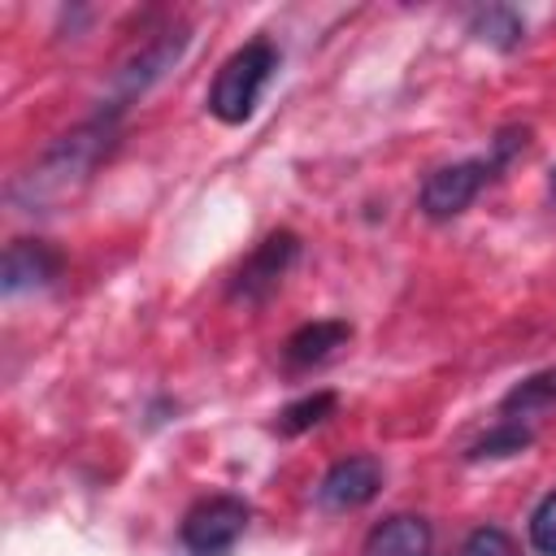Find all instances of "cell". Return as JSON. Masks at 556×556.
<instances>
[{
  "instance_id": "cell-7",
  "label": "cell",
  "mask_w": 556,
  "mask_h": 556,
  "mask_svg": "<svg viewBox=\"0 0 556 556\" xmlns=\"http://www.w3.org/2000/svg\"><path fill=\"white\" fill-rule=\"evenodd\" d=\"M382 491V460L374 456H348L339 465L326 469L321 486H317V500L334 513H352L361 504H369L374 495Z\"/></svg>"
},
{
  "instance_id": "cell-17",
  "label": "cell",
  "mask_w": 556,
  "mask_h": 556,
  "mask_svg": "<svg viewBox=\"0 0 556 556\" xmlns=\"http://www.w3.org/2000/svg\"><path fill=\"white\" fill-rule=\"evenodd\" d=\"M547 187H552V195H556V169H552V178H547Z\"/></svg>"
},
{
  "instance_id": "cell-14",
  "label": "cell",
  "mask_w": 556,
  "mask_h": 556,
  "mask_svg": "<svg viewBox=\"0 0 556 556\" xmlns=\"http://www.w3.org/2000/svg\"><path fill=\"white\" fill-rule=\"evenodd\" d=\"M521 447H530V430L517 426V421H504V426H495L491 434H482V439L469 447V456H473V460H486V456H513V452H521Z\"/></svg>"
},
{
  "instance_id": "cell-3",
  "label": "cell",
  "mask_w": 556,
  "mask_h": 556,
  "mask_svg": "<svg viewBox=\"0 0 556 556\" xmlns=\"http://www.w3.org/2000/svg\"><path fill=\"white\" fill-rule=\"evenodd\" d=\"M248 517H252V508L239 495H208L195 508H187L178 539L191 556H230L248 530Z\"/></svg>"
},
{
  "instance_id": "cell-12",
  "label": "cell",
  "mask_w": 556,
  "mask_h": 556,
  "mask_svg": "<svg viewBox=\"0 0 556 556\" xmlns=\"http://www.w3.org/2000/svg\"><path fill=\"white\" fill-rule=\"evenodd\" d=\"M334 391H313V395H304V400H295V404H287L282 413H278V430L282 434H304V430H313L317 421H326L330 413H334Z\"/></svg>"
},
{
  "instance_id": "cell-4",
  "label": "cell",
  "mask_w": 556,
  "mask_h": 556,
  "mask_svg": "<svg viewBox=\"0 0 556 556\" xmlns=\"http://www.w3.org/2000/svg\"><path fill=\"white\" fill-rule=\"evenodd\" d=\"M187 26H169V30H161L156 39H148L139 52H130L122 65H117V74H113V100H109V113H122L135 96H143L178 56H182V48H187Z\"/></svg>"
},
{
  "instance_id": "cell-6",
  "label": "cell",
  "mask_w": 556,
  "mask_h": 556,
  "mask_svg": "<svg viewBox=\"0 0 556 556\" xmlns=\"http://www.w3.org/2000/svg\"><path fill=\"white\" fill-rule=\"evenodd\" d=\"M491 161H456V165H443L434 169L426 182H421V213L434 217V222H447V217H460L473 195L482 191V182L491 178Z\"/></svg>"
},
{
  "instance_id": "cell-5",
  "label": "cell",
  "mask_w": 556,
  "mask_h": 556,
  "mask_svg": "<svg viewBox=\"0 0 556 556\" xmlns=\"http://www.w3.org/2000/svg\"><path fill=\"white\" fill-rule=\"evenodd\" d=\"M300 256V239L291 230H274L269 239L256 243V252L239 265L235 282H230V300H243V304H265L278 282L287 278V269L295 265Z\"/></svg>"
},
{
  "instance_id": "cell-9",
  "label": "cell",
  "mask_w": 556,
  "mask_h": 556,
  "mask_svg": "<svg viewBox=\"0 0 556 556\" xmlns=\"http://www.w3.org/2000/svg\"><path fill=\"white\" fill-rule=\"evenodd\" d=\"M361 556H430V526L413 513H395L365 534Z\"/></svg>"
},
{
  "instance_id": "cell-8",
  "label": "cell",
  "mask_w": 556,
  "mask_h": 556,
  "mask_svg": "<svg viewBox=\"0 0 556 556\" xmlns=\"http://www.w3.org/2000/svg\"><path fill=\"white\" fill-rule=\"evenodd\" d=\"M56 274H61V256L43 239H13L4 248V261H0V291L26 295V291L48 287Z\"/></svg>"
},
{
  "instance_id": "cell-10",
  "label": "cell",
  "mask_w": 556,
  "mask_h": 556,
  "mask_svg": "<svg viewBox=\"0 0 556 556\" xmlns=\"http://www.w3.org/2000/svg\"><path fill=\"white\" fill-rule=\"evenodd\" d=\"M352 339V326L348 321H308V326H300L287 343H282V356H287V365L291 369H308V365H317V361H326L334 348H343Z\"/></svg>"
},
{
  "instance_id": "cell-13",
  "label": "cell",
  "mask_w": 556,
  "mask_h": 556,
  "mask_svg": "<svg viewBox=\"0 0 556 556\" xmlns=\"http://www.w3.org/2000/svg\"><path fill=\"white\" fill-rule=\"evenodd\" d=\"M543 404H556V369H543V374H530L521 378L508 395H504V413H534Z\"/></svg>"
},
{
  "instance_id": "cell-1",
  "label": "cell",
  "mask_w": 556,
  "mask_h": 556,
  "mask_svg": "<svg viewBox=\"0 0 556 556\" xmlns=\"http://www.w3.org/2000/svg\"><path fill=\"white\" fill-rule=\"evenodd\" d=\"M113 148H117V113L100 109L91 122H83V126L65 130L61 139H52L35 156V165L26 174H17V182L9 187L13 204L22 213H52V208H61L65 200H74L91 182V174L109 161Z\"/></svg>"
},
{
  "instance_id": "cell-11",
  "label": "cell",
  "mask_w": 556,
  "mask_h": 556,
  "mask_svg": "<svg viewBox=\"0 0 556 556\" xmlns=\"http://www.w3.org/2000/svg\"><path fill=\"white\" fill-rule=\"evenodd\" d=\"M473 35L508 52V48H517V43L526 39V22H521L513 9L491 4V9H478V13H473Z\"/></svg>"
},
{
  "instance_id": "cell-15",
  "label": "cell",
  "mask_w": 556,
  "mask_h": 556,
  "mask_svg": "<svg viewBox=\"0 0 556 556\" xmlns=\"http://www.w3.org/2000/svg\"><path fill=\"white\" fill-rule=\"evenodd\" d=\"M530 543L543 556H556V491L539 500V508L530 513Z\"/></svg>"
},
{
  "instance_id": "cell-2",
  "label": "cell",
  "mask_w": 556,
  "mask_h": 556,
  "mask_svg": "<svg viewBox=\"0 0 556 556\" xmlns=\"http://www.w3.org/2000/svg\"><path fill=\"white\" fill-rule=\"evenodd\" d=\"M274 70H278V48L269 39H248L243 48H235L222 61V70H217V78L208 87V113L217 122H226V126L248 122L256 100H261V91H265V83L274 78Z\"/></svg>"
},
{
  "instance_id": "cell-16",
  "label": "cell",
  "mask_w": 556,
  "mask_h": 556,
  "mask_svg": "<svg viewBox=\"0 0 556 556\" xmlns=\"http://www.w3.org/2000/svg\"><path fill=\"white\" fill-rule=\"evenodd\" d=\"M460 556H517V552H513V539H508L504 530H495V526H478V530L465 539Z\"/></svg>"
}]
</instances>
